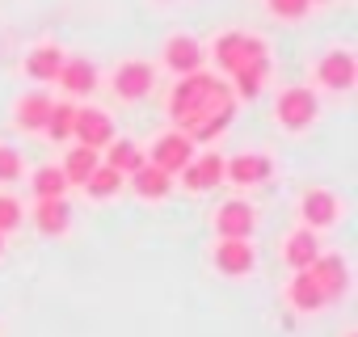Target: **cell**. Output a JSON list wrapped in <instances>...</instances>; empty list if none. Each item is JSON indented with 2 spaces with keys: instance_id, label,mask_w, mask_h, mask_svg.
I'll return each mask as SVG.
<instances>
[{
  "instance_id": "4",
  "label": "cell",
  "mask_w": 358,
  "mask_h": 337,
  "mask_svg": "<svg viewBox=\"0 0 358 337\" xmlns=\"http://www.w3.org/2000/svg\"><path fill=\"white\" fill-rule=\"evenodd\" d=\"M194 160V139L186 135V131H164L156 143H152V152H148V164H156L160 173H182V168Z\"/></svg>"
},
{
  "instance_id": "12",
  "label": "cell",
  "mask_w": 358,
  "mask_h": 337,
  "mask_svg": "<svg viewBox=\"0 0 358 337\" xmlns=\"http://www.w3.org/2000/svg\"><path fill=\"white\" fill-rule=\"evenodd\" d=\"M72 135L85 143V148H106L110 139H114V122H110V114L106 110H93V106H76V118H72Z\"/></svg>"
},
{
  "instance_id": "25",
  "label": "cell",
  "mask_w": 358,
  "mask_h": 337,
  "mask_svg": "<svg viewBox=\"0 0 358 337\" xmlns=\"http://www.w3.org/2000/svg\"><path fill=\"white\" fill-rule=\"evenodd\" d=\"M72 118H76V106H72V101H51V114H47L43 131H47L55 143H64V139H72Z\"/></svg>"
},
{
  "instance_id": "9",
  "label": "cell",
  "mask_w": 358,
  "mask_h": 337,
  "mask_svg": "<svg viewBox=\"0 0 358 337\" xmlns=\"http://www.w3.org/2000/svg\"><path fill=\"white\" fill-rule=\"evenodd\" d=\"M308 274L316 278V287H320L324 303L341 299V295H345V287H350V266H345V257H337V253H320V257L308 266Z\"/></svg>"
},
{
  "instance_id": "19",
  "label": "cell",
  "mask_w": 358,
  "mask_h": 337,
  "mask_svg": "<svg viewBox=\"0 0 358 337\" xmlns=\"http://www.w3.org/2000/svg\"><path fill=\"white\" fill-rule=\"evenodd\" d=\"M34 224L43 236H64L68 224H72V207L64 199H38V211H34Z\"/></svg>"
},
{
  "instance_id": "8",
  "label": "cell",
  "mask_w": 358,
  "mask_h": 337,
  "mask_svg": "<svg viewBox=\"0 0 358 337\" xmlns=\"http://www.w3.org/2000/svg\"><path fill=\"white\" fill-rule=\"evenodd\" d=\"M253 228H257V211L245 199H232V203L215 207V232H220V241H249Z\"/></svg>"
},
{
  "instance_id": "26",
  "label": "cell",
  "mask_w": 358,
  "mask_h": 337,
  "mask_svg": "<svg viewBox=\"0 0 358 337\" xmlns=\"http://www.w3.org/2000/svg\"><path fill=\"white\" fill-rule=\"evenodd\" d=\"M118 186H122V173H114L110 164H97L93 173L85 178V190H89V199H110V194H118Z\"/></svg>"
},
{
  "instance_id": "20",
  "label": "cell",
  "mask_w": 358,
  "mask_h": 337,
  "mask_svg": "<svg viewBox=\"0 0 358 337\" xmlns=\"http://www.w3.org/2000/svg\"><path fill=\"white\" fill-rule=\"evenodd\" d=\"M97 164H101V152H97V148H85V143H76V148L64 156V164H59V168H64V182H68V186H85V178L93 173Z\"/></svg>"
},
{
  "instance_id": "6",
  "label": "cell",
  "mask_w": 358,
  "mask_h": 337,
  "mask_svg": "<svg viewBox=\"0 0 358 337\" xmlns=\"http://www.w3.org/2000/svg\"><path fill=\"white\" fill-rule=\"evenodd\" d=\"M152 85H156V72H152V64H143V59H127V64H118V68H114V80H110L114 97H122V101H139V97H148Z\"/></svg>"
},
{
  "instance_id": "31",
  "label": "cell",
  "mask_w": 358,
  "mask_h": 337,
  "mask_svg": "<svg viewBox=\"0 0 358 337\" xmlns=\"http://www.w3.org/2000/svg\"><path fill=\"white\" fill-rule=\"evenodd\" d=\"M0 253H5V232H0Z\"/></svg>"
},
{
  "instance_id": "11",
  "label": "cell",
  "mask_w": 358,
  "mask_h": 337,
  "mask_svg": "<svg viewBox=\"0 0 358 337\" xmlns=\"http://www.w3.org/2000/svg\"><path fill=\"white\" fill-rule=\"evenodd\" d=\"M270 173H274V164L262 152H241V156L224 160V178L232 186H262V182H270Z\"/></svg>"
},
{
  "instance_id": "10",
  "label": "cell",
  "mask_w": 358,
  "mask_h": 337,
  "mask_svg": "<svg viewBox=\"0 0 358 337\" xmlns=\"http://www.w3.org/2000/svg\"><path fill=\"white\" fill-rule=\"evenodd\" d=\"M224 182V156L220 152H203V156H194L186 168H182V186L190 190V194H207V190H215Z\"/></svg>"
},
{
  "instance_id": "15",
  "label": "cell",
  "mask_w": 358,
  "mask_h": 337,
  "mask_svg": "<svg viewBox=\"0 0 358 337\" xmlns=\"http://www.w3.org/2000/svg\"><path fill=\"white\" fill-rule=\"evenodd\" d=\"M270 72H274V64H270V55H262V59H253L249 68H241L236 76H232V97H241V101H253L266 85H270Z\"/></svg>"
},
{
  "instance_id": "28",
  "label": "cell",
  "mask_w": 358,
  "mask_h": 337,
  "mask_svg": "<svg viewBox=\"0 0 358 337\" xmlns=\"http://www.w3.org/2000/svg\"><path fill=\"white\" fill-rule=\"evenodd\" d=\"M308 9H312V0H270V13L282 22H299L308 17Z\"/></svg>"
},
{
  "instance_id": "30",
  "label": "cell",
  "mask_w": 358,
  "mask_h": 337,
  "mask_svg": "<svg viewBox=\"0 0 358 337\" xmlns=\"http://www.w3.org/2000/svg\"><path fill=\"white\" fill-rule=\"evenodd\" d=\"M13 228H22V203L0 194V232H13Z\"/></svg>"
},
{
  "instance_id": "5",
  "label": "cell",
  "mask_w": 358,
  "mask_h": 337,
  "mask_svg": "<svg viewBox=\"0 0 358 337\" xmlns=\"http://www.w3.org/2000/svg\"><path fill=\"white\" fill-rule=\"evenodd\" d=\"M312 76H316V85H320V89H329V93H345V89H354L358 64H354V55H350V51H324V55L316 59Z\"/></svg>"
},
{
  "instance_id": "32",
  "label": "cell",
  "mask_w": 358,
  "mask_h": 337,
  "mask_svg": "<svg viewBox=\"0 0 358 337\" xmlns=\"http://www.w3.org/2000/svg\"><path fill=\"white\" fill-rule=\"evenodd\" d=\"M345 337H358V333H345Z\"/></svg>"
},
{
  "instance_id": "24",
  "label": "cell",
  "mask_w": 358,
  "mask_h": 337,
  "mask_svg": "<svg viewBox=\"0 0 358 337\" xmlns=\"http://www.w3.org/2000/svg\"><path fill=\"white\" fill-rule=\"evenodd\" d=\"M101 164H110L114 173L131 178L135 168L143 164V152H139V143H131V139H110V143H106V160H101Z\"/></svg>"
},
{
  "instance_id": "21",
  "label": "cell",
  "mask_w": 358,
  "mask_h": 337,
  "mask_svg": "<svg viewBox=\"0 0 358 337\" xmlns=\"http://www.w3.org/2000/svg\"><path fill=\"white\" fill-rule=\"evenodd\" d=\"M131 186H135V194H139V199H164V194L173 190V178H169V173H160L156 164H148V160H143L135 173H131Z\"/></svg>"
},
{
  "instance_id": "22",
  "label": "cell",
  "mask_w": 358,
  "mask_h": 337,
  "mask_svg": "<svg viewBox=\"0 0 358 337\" xmlns=\"http://www.w3.org/2000/svg\"><path fill=\"white\" fill-rule=\"evenodd\" d=\"M47 114H51V97H47V93H26V97L17 101V110H13V122H17L22 131H43Z\"/></svg>"
},
{
  "instance_id": "1",
  "label": "cell",
  "mask_w": 358,
  "mask_h": 337,
  "mask_svg": "<svg viewBox=\"0 0 358 337\" xmlns=\"http://www.w3.org/2000/svg\"><path fill=\"white\" fill-rule=\"evenodd\" d=\"M169 118L177 122V131H186L194 143H211L215 135H224L236 118V97L232 85L224 76L211 72H186L169 93Z\"/></svg>"
},
{
  "instance_id": "16",
  "label": "cell",
  "mask_w": 358,
  "mask_h": 337,
  "mask_svg": "<svg viewBox=\"0 0 358 337\" xmlns=\"http://www.w3.org/2000/svg\"><path fill=\"white\" fill-rule=\"evenodd\" d=\"M316 257H320V245H316V232L312 228H299V232H291L282 241V261L291 270H308Z\"/></svg>"
},
{
  "instance_id": "27",
  "label": "cell",
  "mask_w": 358,
  "mask_h": 337,
  "mask_svg": "<svg viewBox=\"0 0 358 337\" xmlns=\"http://www.w3.org/2000/svg\"><path fill=\"white\" fill-rule=\"evenodd\" d=\"M64 190H68V182H64V168H55V164H43L38 173H34V194H38V199H64Z\"/></svg>"
},
{
  "instance_id": "18",
  "label": "cell",
  "mask_w": 358,
  "mask_h": 337,
  "mask_svg": "<svg viewBox=\"0 0 358 337\" xmlns=\"http://www.w3.org/2000/svg\"><path fill=\"white\" fill-rule=\"evenodd\" d=\"M64 51L55 47V43H43V47H34L30 55H26V76L30 80H55L59 76V68H64Z\"/></svg>"
},
{
  "instance_id": "2",
  "label": "cell",
  "mask_w": 358,
  "mask_h": 337,
  "mask_svg": "<svg viewBox=\"0 0 358 337\" xmlns=\"http://www.w3.org/2000/svg\"><path fill=\"white\" fill-rule=\"evenodd\" d=\"M262 55H270V51H266V38L245 34V30H224V34L215 38V47H211V59H215L228 76H236L241 68H249V64L262 59Z\"/></svg>"
},
{
  "instance_id": "29",
  "label": "cell",
  "mask_w": 358,
  "mask_h": 337,
  "mask_svg": "<svg viewBox=\"0 0 358 337\" xmlns=\"http://www.w3.org/2000/svg\"><path fill=\"white\" fill-rule=\"evenodd\" d=\"M22 178V152L0 143V182H17Z\"/></svg>"
},
{
  "instance_id": "7",
  "label": "cell",
  "mask_w": 358,
  "mask_h": 337,
  "mask_svg": "<svg viewBox=\"0 0 358 337\" xmlns=\"http://www.w3.org/2000/svg\"><path fill=\"white\" fill-rule=\"evenodd\" d=\"M299 220H303L308 228H333V224L341 220V199H337L333 190H324V186H312V190H303V199H299Z\"/></svg>"
},
{
  "instance_id": "14",
  "label": "cell",
  "mask_w": 358,
  "mask_h": 337,
  "mask_svg": "<svg viewBox=\"0 0 358 337\" xmlns=\"http://www.w3.org/2000/svg\"><path fill=\"white\" fill-rule=\"evenodd\" d=\"M59 85H64V93H72V97H89L93 89H97V68L89 64V59H64V68H59V76H55Z\"/></svg>"
},
{
  "instance_id": "23",
  "label": "cell",
  "mask_w": 358,
  "mask_h": 337,
  "mask_svg": "<svg viewBox=\"0 0 358 337\" xmlns=\"http://www.w3.org/2000/svg\"><path fill=\"white\" fill-rule=\"evenodd\" d=\"M287 299H291V308H299V312L324 308V295H320V287H316V278H312L308 270H295V278H291V287H287Z\"/></svg>"
},
{
  "instance_id": "13",
  "label": "cell",
  "mask_w": 358,
  "mask_h": 337,
  "mask_svg": "<svg viewBox=\"0 0 358 337\" xmlns=\"http://www.w3.org/2000/svg\"><path fill=\"white\" fill-rule=\"evenodd\" d=\"M164 68L177 72V76L199 72V68H203V47H199V38H190V34H173V38L164 43Z\"/></svg>"
},
{
  "instance_id": "17",
  "label": "cell",
  "mask_w": 358,
  "mask_h": 337,
  "mask_svg": "<svg viewBox=\"0 0 358 337\" xmlns=\"http://www.w3.org/2000/svg\"><path fill=\"white\" fill-rule=\"evenodd\" d=\"M215 266L228 274V278H241L253 270V245L249 241H220L215 245Z\"/></svg>"
},
{
  "instance_id": "3",
  "label": "cell",
  "mask_w": 358,
  "mask_h": 337,
  "mask_svg": "<svg viewBox=\"0 0 358 337\" xmlns=\"http://www.w3.org/2000/svg\"><path fill=\"white\" fill-rule=\"evenodd\" d=\"M316 114H320V101H316V93L303 89V85L282 89L278 101H274V118H278L282 131H308V127L316 122Z\"/></svg>"
}]
</instances>
